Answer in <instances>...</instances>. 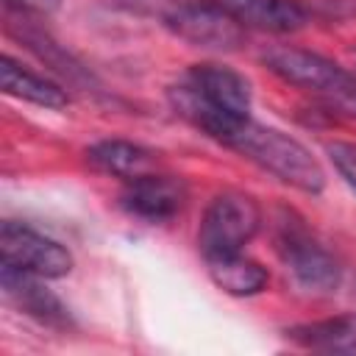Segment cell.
Masks as SVG:
<instances>
[{
  "instance_id": "cell-1",
  "label": "cell",
  "mask_w": 356,
  "mask_h": 356,
  "mask_svg": "<svg viewBox=\"0 0 356 356\" xmlns=\"http://www.w3.org/2000/svg\"><path fill=\"white\" fill-rule=\"evenodd\" d=\"M172 108L217 142L236 120L250 117L248 81L222 64H197L170 89Z\"/></svg>"
},
{
  "instance_id": "cell-12",
  "label": "cell",
  "mask_w": 356,
  "mask_h": 356,
  "mask_svg": "<svg viewBox=\"0 0 356 356\" xmlns=\"http://www.w3.org/2000/svg\"><path fill=\"white\" fill-rule=\"evenodd\" d=\"M86 161L97 172L125 178V181L139 178V175L150 172V167H153V156L145 147L125 142V139H103V142L92 145L86 150Z\"/></svg>"
},
{
  "instance_id": "cell-17",
  "label": "cell",
  "mask_w": 356,
  "mask_h": 356,
  "mask_svg": "<svg viewBox=\"0 0 356 356\" xmlns=\"http://www.w3.org/2000/svg\"><path fill=\"white\" fill-rule=\"evenodd\" d=\"M19 6H31V8H50L56 0H17Z\"/></svg>"
},
{
  "instance_id": "cell-2",
  "label": "cell",
  "mask_w": 356,
  "mask_h": 356,
  "mask_svg": "<svg viewBox=\"0 0 356 356\" xmlns=\"http://www.w3.org/2000/svg\"><path fill=\"white\" fill-rule=\"evenodd\" d=\"M220 145L236 150L239 156H245L248 161L259 164L261 170H267L270 175H275L278 181L300 189V192H320L325 186V172L320 167V161L289 134H281L275 128H267L261 122H256L253 117L236 120L234 125H228L220 136Z\"/></svg>"
},
{
  "instance_id": "cell-5",
  "label": "cell",
  "mask_w": 356,
  "mask_h": 356,
  "mask_svg": "<svg viewBox=\"0 0 356 356\" xmlns=\"http://www.w3.org/2000/svg\"><path fill=\"white\" fill-rule=\"evenodd\" d=\"M0 253L3 264L39 278H61L72 270V253L61 242L14 220H6L0 228Z\"/></svg>"
},
{
  "instance_id": "cell-16",
  "label": "cell",
  "mask_w": 356,
  "mask_h": 356,
  "mask_svg": "<svg viewBox=\"0 0 356 356\" xmlns=\"http://www.w3.org/2000/svg\"><path fill=\"white\" fill-rule=\"evenodd\" d=\"M325 153L334 161L337 172L356 189V145H350V142H334V145L325 147Z\"/></svg>"
},
{
  "instance_id": "cell-14",
  "label": "cell",
  "mask_w": 356,
  "mask_h": 356,
  "mask_svg": "<svg viewBox=\"0 0 356 356\" xmlns=\"http://www.w3.org/2000/svg\"><path fill=\"white\" fill-rule=\"evenodd\" d=\"M0 83H3V92H6V95L19 97V100H28V103H33V106L64 108V106L70 103L67 92H64L58 83H53V81L36 75V72H31V70H25L22 64H17V61L8 58V56H6L3 64H0Z\"/></svg>"
},
{
  "instance_id": "cell-15",
  "label": "cell",
  "mask_w": 356,
  "mask_h": 356,
  "mask_svg": "<svg viewBox=\"0 0 356 356\" xmlns=\"http://www.w3.org/2000/svg\"><path fill=\"white\" fill-rule=\"evenodd\" d=\"M120 6L142 14V17H153L164 25H170L184 8H189L195 0H117Z\"/></svg>"
},
{
  "instance_id": "cell-7",
  "label": "cell",
  "mask_w": 356,
  "mask_h": 356,
  "mask_svg": "<svg viewBox=\"0 0 356 356\" xmlns=\"http://www.w3.org/2000/svg\"><path fill=\"white\" fill-rule=\"evenodd\" d=\"M167 28L184 42L206 50H236L245 42V25L211 0H195Z\"/></svg>"
},
{
  "instance_id": "cell-11",
  "label": "cell",
  "mask_w": 356,
  "mask_h": 356,
  "mask_svg": "<svg viewBox=\"0 0 356 356\" xmlns=\"http://www.w3.org/2000/svg\"><path fill=\"white\" fill-rule=\"evenodd\" d=\"M214 6L234 14L242 25L264 31H295L303 25L306 14L295 0H211Z\"/></svg>"
},
{
  "instance_id": "cell-6",
  "label": "cell",
  "mask_w": 356,
  "mask_h": 356,
  "mask_svg": "<svg viewBox=\"0 0 356 356\" xmlns=\"http://www.w3.org/2000/svg\"><path fill=\"white\" fill-rule=\"evenodd\" d=\"M275 242H278L281 261L306 289L328 292L339 284V264L300 222L284 220L278 225Z\"/></svg>"
},
{
  "instance_id": "cell-3",
  "label": "cell",
  "mask_w": 356,
  "mask_h": 356,
  "mask_svg": "<svg viewBox=\"0 0 356 356\" xmlns=\"http://www.w3.org/2000/svg\"><path fill=\"white\" fill-rule=\"evenodd\" d=\"M264 64L281 81L314 95L331 111L356 117V75L331 58L300 47H273L264 53Z\"/></svg>"
},
{
  "instance_id": "cell-8",
  "label": "cell",
  "mask_w": 356,
  "mask_h": 356,
  "mask_svg": "<svg viewBox=\"0 0 356 356\" xmlns=\"http://www.w3.org/2000/svg\"><path fill=\"white\" fill-rule=\"evenodd\" d=\"M186 200V186L178 178L145 172L131 178L120 195V206L139 220L147 222H167L172 220Z\"/></svg>"
},
{
  "instance_id": "cell-4",
  "label": "cell",
  "mask_w": 356,
  "mask_h": 356,
  "mask_svg": "<svg viewBox=\"0 0 356 356\" xmlns=\"http://www.w3.org/2000/svg\"><path fill=\"white\" fill-rule=\"evenodd\" d=\"M261 211L250 195L242 192H222L217 195L200 220L197 245L203 256L214 253H234L242 250L259 231Z\"/></svg>"
},
{
  "instance_id": "cell-13",
  "label": "cell",
  "mask_w": 356,
  "mask_h": 356,
  "mask_svg": "<svg viewBox=\"0 0 356 356\" xmlns=\"http://www.w3.org/2000/svg\"><path fill=\"white\" fill-rule=\"evenodd\" d=\"M286 337L309 350L323 353H356V314H342L331 320H317L306 325H295Z\"/></svg>"
},
{
  "instance_id": "cell-10",
  "label": "cell",
  "mask_w": 356,
  "mask_h": 356,
  "mask_svg": "<svg viewBox=\"0 0 356 356\" xmlns=\"http://www.w3.org/2000/svg\"><path fill=\"white\" fill-rule=\"evenodd\" d=\"M206 259V270L211 275V281L225 289L228 295H236V298H245V295H256L267 286V270L245 256L242 250H234V253H214V256H203Z\"/></svg>"
},
{
  "instance_id": "cell-9",
  "label": "cell",
  "mask_w": 356,
  "mask_h": 356,
  "mask_svg": "<svg viewBox=\"0 0 356 356\" xmlns=\"http://www.w3.org/2000/svg\"><path fill=\"white\" fill-rule=\"evenodd\" d=\"M3 289H6L8 300H14L25 314L36 317L39 323H47V325L67 323V309L61 306V300L53 292H47L39 284V275H31L11 264H3Z\"/></svg>"
}]
</instances>
